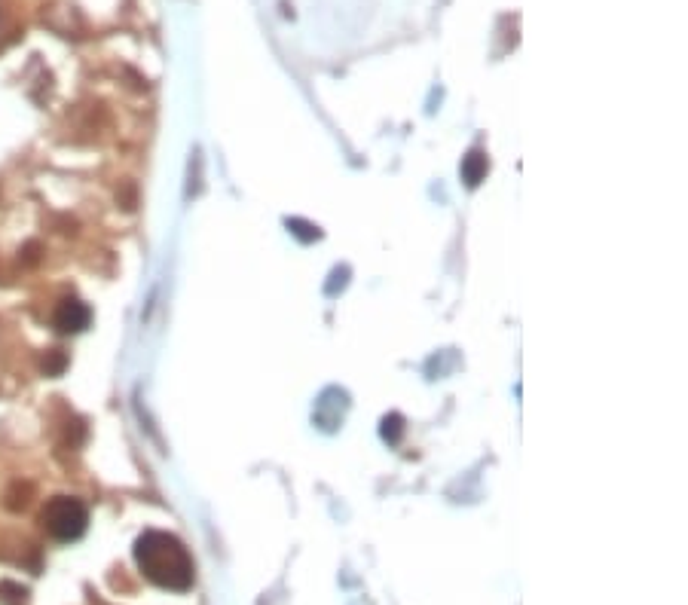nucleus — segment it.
I'll use <instances>...</instances> for the list:
<instances>
[{
    "instance_id": "obj_4",
    "label": "nucleus",
    "mask_w": 688,
    "mask_h": 605,
    "mask_svg": "<svg viewBox=\"0 0 688 605\" xmlns=\"http://www.w3.org/2000/svg\"><path fill=\"white\" fill-rule=\"evenodd\" d=\"M487 178V156L481 150H471L465 159H462V181L468 187H478L481 181Z\"/></svg>"
},
{
    "instance_id": "obj_3",
    "label": "nucleus",
    "mask_w": 688,
    "mask_h": 605,
    "mask_svg": "<svg viewBox=\"0 0 688 605\" xmlns=\"http://www.w3.org/2000/svg\"><path fill=\"white\" fill-rule=\"evenodd\" d=\"M92 321V312L83 300L77 297H65L59 306H56V315H52V324H56L59 334H80V330H86Z\"/></svg>"
},
{
    "instance_id": "obj_2",
    "label": "nucleus",
    "mask_w": 688,
    "mask_h": 605,
    "mask_svg": "<svg viewBox=\"0 0 688 605\" xmlns=\"http://www.w3.org/2000/svg\"><path fill=\"white\" fill-rule=\"evenodd\" d=\"M40 526L49 538L68 544V541L83 538L89 526V511L80 499H74V495H56V499H49L46 508L40 511Z\"/></svg>"
},
{
    "instance_id": "obj_9",
    "label": "nucleus",
    "mask_w": 688,
    "mask_h": 605,
    "mask_svg": "<svg viewBox=\"0 0 688 605\" xmlns=\"http://www.w3.org/2000/svg\"><path fill=\"white\" fill-rule=\"evenodd\" d=\"M288 230L297 236V239H303V242H312V239H319L322 233H319V227H312V224H306V220H288Z\"/></svg>"
},
{
    "instance_id": "obj_10",
    "label": "nucleus",
    "mask_w": 688,
    "mask_h": 605,
    "mask_svg": "<svg viewBox=\"0 0 688 605\" xmlns=\"http://www.w3.org/2000/svg\"><path fill=\"white\" fill-rule=\"evenodd\" d=\"M40 251H43L40 242H28V245L19 251V260H22L25 266H37V263H40Z\"/></svg>"
},
{
    "instance_id": "obj_6",
    "label": "nucleus",
    "mask_w": 688,
    "mask_h": 605,
    "mask_svg": "<svg viewBox=\"0 0 688 605\" xmlns=\"http://www.w3.org/2000/svg\"><path fill=\"white\" fill-rule=\"evenodd\" d=\"M0 602L4 605H25L28 602V590L16 581H4L0 584Z\"/></svg>"
},
{
    "instance_id": "obj_7",
    "label": "nucleus",
    "mask_w": 688,
    "mask_h": 605,
    "mask_svg": "<svg viewBox=\"0 0 688 605\" xmlns=\"http://www.w3.org/2000/svg\"><path fill=\"white\" fill-rule=\"evenodd\" d=\"M40 367H43V373H46V376H59V373L68 367V355H65L62 349H52V352H46V355H43Z\"/></svg>"
},
{
    "instance_id": "obj_1",
    "label": "nucleus",
    "mask_w": 688,
    "mask_h": 605,
    "mask_svg": "<svg viewBox=\"0 0 688 605\" xmlns=\"http://www.w3.org/2000/svg\"><path fill=\"white\" fill-rule=\"evenodd\" d=\"M135 563L150 584L163 590L184 593L193 587V557L187 554L181 538L169 532H144L135 541Z\"/></svg>"
},
{
    "instance_id": "obj_5",
    "label": "nucleus",
    "mask_w": 688,
    "mask_h": 605,
    "mask_svg": "<svg viewBox=\"0 0 688 605\" xmlns=\"http://www.w3.org/2000/svg\"><path fill=\"white\" fill-rule=\"evenodd\" d=\"M31 499H34V486L16 480V483L7 489V495H4V505H7V511L19 514V511H25V508L31 505Z\"/></svg>"
},
{
    "instance_id": "obj_8",
    "label": "nucleus",
    "mask_w": 688,
    "mask_h": 605,
    "mask_svg": "<svg viewBox=\"0 0 688 605\" xmlns=\"http://www.w3.org/2000/svg\"><path fill=\"white\" fill-rule=\"evenodd\" d=\"M380 434H383V440H389V444H398L401 434H404V419L398 413L386 416L383 425H380Z\"/></svg>"
}]
</instances>
